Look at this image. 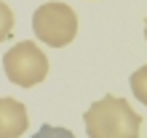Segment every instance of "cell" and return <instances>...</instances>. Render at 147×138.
<instances>
[{
	"label": "cell",
	"instance_id": "obj_3",
	"mask_svg": "<svg viewBox=\"0 0 147 138\" xmlns=\"http://www.w3.org/2000/svg\"><path fill=\"white\" fill-rule=\"evenodd\" d=\"M3 72L13 85L32 88L48 77V56L40 50L38 42L22 40L3 53Z\"/></svg>",
	"mask_w": 147,
	"mask_h": 138
},
{
	"label": "cell",
	"instance_id": "obj_4",
	"mask_svg": "<svg viewBox=\"0 0 147 138\" xmlns=\"http://www.w3.org/2000/svg\"><path fill=\"white\" fill-rule=\"evenodd\" d=\"M30 114L16 98H0V138H22L27 133Z\"/></svg>",
	"mask_w": 147,
	"mask_h": 138
},
{
	"label": "cell",
	"instance_id": "obj_2",
	"mask_svg": "<svg viewBox=\"0 0 147 138\" xmlns=\"http://www.w3.org/2000/svg\"><path fill=\"white\" fill-rule=\"evenodd\" d=\"M32 32L40 42L51 48H64L70 45L78 34V13L67 3H43L32 13Z\"/></svg>",
	"mask_w": 147,
	"mask_h": 138
},
{
	"label": "cell",
	"instance_id": "obj_7",
	"mask_svg": "<svg viewBox=\"0 0 147 138\" xmlns=\"http://www.w3.org/2000/svg\"><path fill=\"white\" fill-rule=\"evenodd\" d=\"M32 138H75L72 130H67V127H56V125H43L40 130L32 135Z\"/></svg>",
	"mask_w": 147,
	"mask_h": 138
},
{
	"label": "cell",
	"instance_id": "obj_6",
	"mask_svg": "<svg viewBox=\"0 0 147 138\" xmlns=\"http://www.w3.org/2000/svg\"><path fill=\"white\" fill-rule=\"evenodd\" d=\"M11 34H13V11L8 3L0 0V42L8 40Z\"/></svg>",
	"mask_w": 147,
	"mask_h": 138
},
{
	"label": "cell",
	"instance_id": "obj_5",
	"mask_svg": "<svg viewBox=\"0 0 147 138\" xmlns=\"http://www.w3.org/2000/svg\"><path fill=\"white\" fill-rule=\"evenodd\" d=\"M131 93L147 106V64L139 66V69L131 74Z\"/></svg>",
	"mask_w": 147,
	"mask_h": 138
},
{
	"label": "cell",
	"instance_id": "obj_1",
	"mask_svg": "<svg viewBox=\"0 0 147 138\" xmlns=\"http://www.w3.org/2000/svg\"><path fill=\"white\" fill-rule=\"evenodd\" d=\"M88 138H139L142 117L120 96H102L83 114Z\"/></svg>",
	"mask_w": 147,
	"mask_h": 138
},
{
	"label": "cell",
	"instance_id": "obj_8",
	"mask_svg": "<svg viewBox=\"0 0 147 138\" xmlns=\"http://www.w3.org/2000/svg\"><path fill=\"white\" fill-rule=\"evenodd\" d=\"M144 37H147V19H144Z\"/></svg>",
	"mask_w": 147,
	"mask_h": 138
}]
</instances>
